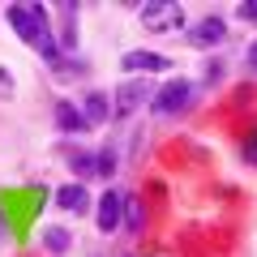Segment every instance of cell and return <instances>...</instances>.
I'll return each instance as SVG.
<instances>
[{
	"mask_svg": "<svg viewBox=\"0 0 257 257\" xmlns=\"http://www.w3.org/2000/svg\"><path fill=\"white\" fill-rule=\"evenodd\" d=\"M82 111H86L90 124H107V120H111V99L103 90H86L82 94Z\"/></svg>",
	"mask_w": 257,
	"mask_h": 257,
	"instance_id": "10",
	"label": "cell"
},
{
	"mask_svg": "<svg viewBox=\"0 0 257 257\" xmlns=\"http://www.w3.org/2000/svg\"><path fill=\"white\" fill-rule=\"evenodd\" d=\"M236 18H240V22H257V0H244V5H236Z\"/></svg>",
	"mask_w": 257,
	"mask_h": 257,
	"instance_id": "16",
	"label": "cell"
},
{
	"mask_svg": "<svg viewBox=\"0 0 257 257\" xmlns=\"http://www.w3.org/2000/svg\"><path fill=\"white\" fill-rule=\"evenodd\" d=\"M124 197L128 193H120V189H107L94 202V227L103 231V236H111V231H120L124 227Z\"/></svg>",
	"mask_w": 257,
	"mask_h": 257,
	"instance_id": "5",
	"label": "cell"
},
{
	"mask_svg": "<svg viewBox=\"0 0 257 257\" xmlns=\"http://www.w3.org/2000/svg\"><path fill=\"white\" fill-rule=\"evenodd\" d=\"M223 39H227V22L219 18V13H210V18L193 22L189 30H184V43L197 47V52H210V47H219Z\"/></svg>",
	"mask_w": 257,
	"mask_h": 257,
	"instance_id": "6",
	"label": "cell"
},
{
	"mask_svg": "<svg viewBox=\"0 0 257 257\" xmlns=\"http://www.w3.org/2000/svg\"><path fill=\"white\" fill-rule=\"evenodd\" d=\"M120 69H124V73H167L172 60H167L163 52H146V47H138V52H124Z\"/></svg>",
	"mask_w": 257,
	"mask_h": 257,
	"instance_id": "8",
	"label": "cell"
},
{
	"mask_svg": "<svg viewBox=\"0 0 257 257\" xmlns=\"http://www.w3.org/2000/svg\"><path fill=\"white\" fill-rule=\"evenodd\" d=\"M142 223H146V214H142V197L128 193V197H124V227L128 231H142Z\"/></svg>",
	"mask_w": 257,
	"mask_h": 257,
	"instance_id": "13",
	"label": "cell"
},
{
	"mask_svg": "<svg viewBox=\"0 0 257 257\" xmlns=\"http://www.w3.org/2000/svg\"><path fill=\"white\" fill-rule=\"evenodd\" d=\"M138 18L150 35H172V30L184 26V5H176V0H146L138 9Z\"/></svg>",
	"mask_w": 257,
	"mask_h": 257,
	"instance_id": "3",
	"label": "cell"
},
{
	"mask_svg": "<svg viewBox=\"0 0 257 257\" xmlns=\"http://www.w3.org/2000/svg\"><path fill=\"white\" fill-rule=\"evenodd\" d=\"M146 103H155V86L146 82V77H128V82H120L116 90H111V116H133L138 107H146Z\"/></svg>",
	"mask_w": 257,
	"mask_h": 257,
	"instance_id": "4",
	"label": "cell"
},
{
	"mask_svg": "<svg viewBox=\"0 0 257 257\" xmlns=\"http://www.w3.org/2000/svg\"><path fill=\"white\" fill-rule=\"evenodd\" d=\"M56 128H60L64 138H82V133H90V120H86V111L77 107V103H69V99H60L56 103Z\"/></svg>",
	"mask_w": 257,
	"mask_h": 257,
	"instance_id": "7",
	"label": "cell"
},
{
	"mask_svg": "<svg viewBox=\"0 0 257 257\" xmlns=\"http://www.w3.org/2000/svg\"><path fill=\"white\" fill-rule=\"evenodd\" d=\"M193 103H197V82H189V77H167L155 90V103H150V107H155L159 116H184Z\"/></svg>",
	"mask_w": 257,
	"mask_h": 257,
	"instance_id": "2",
	"label": "cell"
},
{
	"mask_svg": "<svg viewBox=\"0 0 257 257\" xmlns=\"http://www.w3.org/2000/svg\"><path fill=\"white\" fill-rule=\"evenodd\" d=\"M248 60L257 64V39H253V43H248Z\"/></svg>",
	"mask_w": 257,
	"mask_h": 257,
	"instance_id": "19",
	"label": "cell"
},
{
	"mask_svg": "<svg viewBox=\"0 0 257 257\" xmlns=\"http://www.w3.org/2000/svg\"><path fill=\"white\" fill-rule=\"evenodd\" d=\"M219 77H223V64L210 60V64H206V82H219Z\"/></svg>",
	"mask_w": 257,
	"mask_h": 257,
	"instance_id": "18",
	"label": "cell"
},
{
	"mask_svg": "<svg viewBox=\"0 0 257 257\" xmlns=\"http://www.w3.org/2000/svg\"><path fill=\"white\" fill-rule=\"evenodd\" d=\"M69 167H73L77 184H82L86 176H99V159H94V155H86V150H82V155H73V159H69Z\"/></svg>",
	"mask_w": 257,
	"mask_h": 257,
	"instance_id": "12",
	"label": "cell"
},
{
	"mask_svg": "<svg viewBox=\"0 0 257 257\" xmlns=\"http://www.w3.org/2000/svg\"><path fill=\"white\" fill-rule=\"evenodd\" d=\"M240 159L257 167V128H253V133H248V138H244V146H240Z\"/></svg>",
	"mask_w": 257,
	"mask_h": 257,
	"instance_id": "15",
	"label": "cell"
},
{
	"mask_svg": "<svg viewBox=\"0 0 257 257\" xmlns=\"http://www.w3.org/2000/svg\"><path fill=\"white\" fill-rule=\"evenodd\" d=\"M94 159H99V176H107V180H111V172H116V150H111V146H103Z\"/></svg>",
	"mask_w": 257,
	"mask_h": 257,
	"instance_id": "14",
	"label": "cell"
},
{
	"mask_svg": "<svg viewBox=\"0 0 257 257\" xmlns=\"http://www.w3.org/2000/svg\"><path fill=\"white\" fill-rule=\"evenodd\" d=\"M69 244H73V236H69V227H60V223H52V227H43V248L52 257L69 253Z\"/></svg>",
	"mask_w": 257,
	"mask_h": 257,
	"instance_id": "11",
	"label": "cell"
},
{
	"mask_svg": "<svg viewBox=\"0 0 257 257\" xmlns=\"http://www.w3.org/2000/svg\"><path fill=\"white\" fill-rule=\"evenodd\" d=\"M5 22H9L13 35L26 47H35L52 69L64 64V52H60V43H56V35H52V9H43V5H9V9H5Z\"/></svg>",
	"mask_w": 257,
	"mask_h": 257,
	"instance_id": "1",
	"label": "cell"
},
{
	"mask_svg": "<svg viewBox=\"0 0 257 257\" xmlns=\"http://www.w3.org/2000/svg\"><path fill=\"white\" fill-rule=\"evenodd\" d=\"M56 206L69 210V214H86V210H90V193H86V184H77V180L60 184V189H56Z\"/></svg>",
	"mask_w": 257,
	"mask_h": 257,
	"instance_id": "9",
	"label": "cell"
},
{
	"mask_svg": "<svg viewBox=\"0 0 257 257\" xmlns=\"http://www.w3.org/2000/svg\"><path fill=\"white\" fill-rule=\"evenodd\" d=\"M0 99H13V73L0 64Z\"/></svg>",
	"mask_w": 257,
	"mask_h": 257,
	"instance_id": "17",
	"label": "cell"
}]
</instances>
